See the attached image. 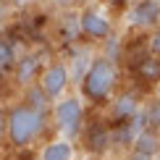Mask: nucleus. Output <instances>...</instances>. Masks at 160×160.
<instances>
[{
    "instance_id": "39448f33",
    "label": "nucleus",
    "mask_w": 160,
    "mask_h": 160,
    "mask_svg": "<svg viewBox=\"0 0 160 160\" xmlns=\"http://www.w3.org/2000/svg\"><path fill=\"white\" fill-rule=\"evenodd\" d=\"M126 21L131 29L139 32H152L155 26H160V0H137L129 5L126 11Z\"/></svg>"
},
{
    "instance_id": "a211bd4d",
    "label": "nucleus",
    "mask_w": 160,
    "mask_h": 160,
    "mask_svg": "<svg viewBox=\"0 0 160 160\" xmlns=\"http://www.w3.org/2000/svg\"><path fill=\"white\" fill-rule=\"evenodd\" d=\"M110 5H118V8H129L131 3H137V0H108Z\"/></svg>"
},
{
    "instance_id": "f8f14e48",
    "label": "nucleus",
    "mask_w": 160,
    "mask_h": 160,
    "mask_svg": "<svg viewBox=\"0 0 160 160\" xmlns=\"http://www.w3.org/2000/svg\"><path fill=\"white\" fill-rule=\"evenodd\" d=\"M76 150H74V142L71 139H52V142H48L42 147V152H39V160H74Z\"/></svg>"
},
{
    "instance_id": "0eeeda50",
    "label": "nucleus",
    "mask_w": 160,
    "mask_h": 160,
    "mask_svg": "<svg viewBox=\"0 0 160 160\" xmlns=\"http://www.w3.org/2000/svg\"><path fill=\"white\" fill-rule=\"evenodd\" d=\"M39 71H42V52H26L24 58H16V66H13V74H16V84L29 87L39 79Z\"/></svg>"
},
{
    "instance_id": "7ed1b4c3",
    "label": "nucleus",
    "mask_w": 160,
    "mask_h": 160,
    "mask_svg": "<svg viewBox=\"0 0 160 160\" xmlns=\"http://www.w3.org/2000/svg\"><path fill=\"white\" fill-rule=\"evenodd\" d=\"M52 123L66 139H74L84 131V102L82 97H61L52 102Z\"/></svg>"
},
{
    "instance_id": "ddd939ff",
    "label": "nucleus",
    "mask_w": 160,
    "mask_h": 160,
    "mask_svg": "<svg viewBox=\"0 0 160 160\" xmlns=\"http://www.w3.org/2000/svg\"><path fill=\"white\" fill-rule=\"evenodd\" d=\"M16 66V48L5 34H0V76L11 74Z\"/></svg>"
},
{
    "instance_id": "f03ea898",
    "label": "nucleus",
    "mask_w": 160,
    "mask_h": 160,
    "mask_svg": "<svg viewBox=\"0 0 160 160\" xmlns=\"http://www.w3.org/2000/svg\"><path fill=\"white\" fill-rule=\"evenodd\" d=\"M48 123V113H39L34 108H29L26 102L11 105L8 108V131H5V144L11 150H29L37 142V137L45 131Z\"/></svg>"
},
{
    "instance_id": "1a4fd4ad",
    "label": "nucleus",
    "mask_w": 160,
    "mask_h": 160,
    "mask_svg": "<svg viewBox=\"0 0 160 160\" xmlns=\"http://www.w3.org/2000/svg\"><path fill=\"white\" fill-rule=\"evenodd\" d=\"M139 110H142V102H139V97L134 92H121V95L110 102V116H113L116 123L131 121L134 116H139Z\"/></svg>"
},
{
    "instance_id": "9b49d317",
    "label": "nucleus",
    "mask_w": 160,
    "mask_h": 160,
    "mask_svg": "<svg viewBox=\"0 0 160 160\" xmlns=\"http://www.w3.org/2000/svg\"><path fill=\"white\" fill-rule=\"evenodd\" d=\"M134 74L139 82H144V84H158L160 82V58L158 55H142V58H137V63H134Z\"/></svg>"
},
{
    "instance_id": "20e7f679",
    "label": "nucleus",
    "mask_w": 160,
    "mask_h": 160,
    "mask_svg": "<svg viewBox=\"0 0 160 160\" xmlns=\"http://www.w3.org/2000/svg\"><path fill=\"white\" fill-rule=\"evenodd\" d=\"M37 84H39V89L48 95L50 102L61 100V97L66 95V89H68V84H71V71H68V66H66L63 61L48 63L42 71H39Z\"/></svg>"
},
{
    "instance_id": "6e6552de",
    "label": "nucleus",
    "mask_w": 160,
    "mask_h": 160,
    "mask_svg": "<svg viewBox=\"0 0 160 160\" xmlns=\"http://www.w3.org/2000/svg\"><path fill=\"white\" fill-rule=\"evenodd\" d=\"M84 144L92 155H105L113 144V134L108 123H92L84 129Z\"/></svg>"
},
{
    "instance_id": "423d86ee",
    "label": "nucleus",
    "mask_w": 160,
    "mask_h": 160,
    "mask_svg": "<svg viewBox=\"0 0 160 160\" xmlns=\"http://www.w3.org/2000/svg\"><path fill=\"white\" fill-rule=\"evenodd\" d=\"M76 21H79V34H84L89 39H97V42H102V39H108L113 34V21L97 8L79 11Z\"/></svg>"
},
{
    "instance_id": "2eb2a0df",
    "label": "nucleus",
    "mask_w": 160,
    "mask_h": 160,
    "mask_svg": "<svg viewBox=\"0 0 160 160\" xmlns=\"http://www.w3.org/2000/svg\"><path fill=\"white\" fill-rule=\"evenodd\" d=\"M142 116H144V123L152 126V129H160V97L147 102V108H142Z\"/></svg>"
},
{
    "instance_id": "412c9836",
    "label": "nucleus",
    "mask_w": 160,
    "mask_h": 160,
    "mask_svg": "<svg viewBox=\"0 0 160 160\" xmlns=\"http://www.w3.org/2000/svg\"><path fill=\"white\" fill-rule=\"evenodd\" d=\"M3 3H5V0H0V13H3Z\"/></svg>"
},
{
    "instance_id": "9d476101",
    "label": "nucleus",
    "mask_w": 160,
    "mask_h": 160,
    "mask_svg": "<svg viewBox=\"0 0 160 160\" xmlns=\"http://www.w3.org/2000/svg\"><path fill=\"white\" fill-rule=\"evenodd\" d=\"M131 152H139V155L155 158L158 152H160V129L144 126V129L134 137V142H131Z\"/></svg>"
},
{
    "instance_id": "aec40b11",
    "label": "nucleus",
    "mask_w": 160,
    "mask_h": 160,
    "mask_svg": "<svg viewBox=\"0 0 160 160\" xmlns=\"http://www.w3.org/2000/svg\"><path fill=\"white\" fill-rule=\"evenodd\" d=\"M8 3H13V5H26V3H32V0H8Z\"/></svg>"
},
{
    "instance_id": "f257e3e1",
    "label": "nucleus",
    "mask_w": 160,
    "mask_h": 160,
    "mask_svg": "<svg viewBox=\"0 0 160 160\" xmlns=\"http://www.w3.org/2000/svg\"><path fill=\"white\" fill-rule=\"evenodd\" d=\"M118 87V66L108 55H95L79 79V92L87 102L105 105Z\"/></svg>"
},
{
    "instance_id": "f3484780",
    "label": "nucleus",
    "mask_w": 160,
    "mask_h": 160,
    "mask_svg": "<svg viewBox=\"0 0 160 160\" xmlns=\"http://www.w3.org/2000/svg\"><path fill=\"white\" fill-rule=\"evenodd\" d=\"M5 131H8V110L0 105V144L5 142Z\"/></svg>"
},
{
    "instance_id": "4468645a",
    "label": "nucleus",
    "mask_w": 160,
    "mask_h": 160,
    "mask_svg": "<svg viewBox=\"0 0 160 160\" xmlns=\"http://www.w3.org/2000/svg\"><path fill=\"white\" fill-rule=\"evenodd\" d=\"M26 105L34 108V110H39V113H48V108H50V100H48V95H45L42 89H39L37 82L26 87Z\"/></svg>"
},
{
    "instance_id": "6ab92c4d",
    "label": "nucleus",
    "mask_w": 160,
    "mask_h": 160,
    "mask_svg": "<svg viewBox=\"0 0 160 160\" xmlns=\"http://www.w3.org/2000/svg\"><path fill=\"white\" fill-rule=\"evenodd\" d=\"M126 160H155V158H150V155H139V152H131Z\"/></svg>"
},
{
    "instance_id": "4be33fe9",
    "label": "nucleus",
    "mask_w": 160,
    "mask_h": 160,
    "mask_svg": "<svg viewBox=\"0 0 160 160\" xmlns=\"http://www.w3.org/2000/svg\"><path fill=\"white\" fill-rule=\"evenodd\" d=\"M155 160H160V152H158V155H155Z\"/></svg>"
},
{
    "instance_id": "dca6fc26",
    "label": "nucleus",
    "mask_w": 160,
    "mask_h": 160,
    "mask_svg": "<svg viewBox=\"0 0 160 160\" xmlns=\"http://www.w3.org/2000/svg\"><path fill=\"white\" fill-rule=\"evenodd\" d=\"M147 50H150V55H158V58H160V26H155V29L150 32V37H147Z\"/></svg>"
}]
</instances>
